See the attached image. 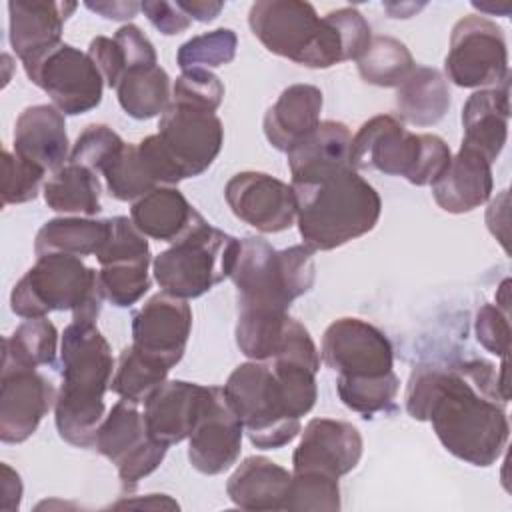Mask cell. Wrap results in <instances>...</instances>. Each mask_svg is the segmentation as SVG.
Instances as JSON below:
<instances>
[{"label":"cell","instance_id":"obj_48","mask_svg":"<svg viewBox=\"0 0 512 512\" xmlns=\"http://www.w3.org/2000/svg\"><path fill=\"white\" fill-rule=\"evenodd\" d=\"M114 40L118 42L124 60L126 72L140 66H156V50L152 42L144 36V32L134 24H124L116 30Z\"/></svg>","mask_w":512,"mask_h":512},{"label":"cell","instance_id":"obj_10","mask_svg":"<svg viewBox=\"0 0 512 512\" xmlns=\"http://www.w3.org/2000/svg\"><path fill=\"white\" fill-rule=\"evenodd\" d=\"M450 82L460 88H494L508 82V50L502 28L490 18H460L450 34L444 60Z\"/></svg>","mask_w":512,"mask_h":512},{"label":"cell","instance_id":"obj_50","mask_svg":"<svg viewBox=\"0 0 512 512\" xmlns=\"http://www.w3.org/2000/svg\"><path fill=\"white\" fill-rule=\"evenodd\" d=\"M2 510L14 512L20 508L22 500V480L16 470H12L8 464H2Z\"/></svg>","mask_w":512,"mask_h":512},{"label":"cell","instance_id":"obj_52","mask_svg":"<svg viewBox=\"0 0 512 512\" xmlns=\"http://www.w3.org/2000/svg\"><path fill=\"white\" fill-rule=\"evenodd\" d=\"M178 6L198 22H212L224 8L222 2L212 0H178Z\"/></svg>","mask_w":512,"mask_h":512},{"label":"cell","instance_id":"obj_44","mask_svg":"<svg viewBox=\"0 0 512 512\" xmlns=\"http://www.w3.org/2000/svg\"><path fill=\"white\" fill-rule=\"evenodd\" d=\"M224 98V84L216 74L204 68L182 70L172 86V102L216 112Z\"/></svg>","mask_w":512,"mask_h":512},{"label":"cell","instance_id":"obj_16","mask_svg":"<svg viewBox=\"0 0 512 512\" xmlns=\"http://www.w3.org/2000/svg\"><path fill=\"white\" fill-rule=\"evenodd\" d=\"M224 198L236 218L264 234L284 232L296 220L292 186L264 172L234 174L224 186Z\"/></svg>","mask_w":512,"mask_h":512},{"label":"cell","instance_id":"obj_8","mask_svg":"<svg viewBox=\"0 0 512 512\" xmlns=\"http://www.w3.org/2000/svg\"><path fill=\"white\" fill-rule=\"evenodd\" d=\"M102 300L98 272L82 258L44 254L12 288L10 308L24 320L70 310L74 322L96 324Z\"/></svg>","mask_w":512,"mask_h":512},{"label":"cell","instance_id":"obj_22","mask_svg":"<svg viewBox=\"0 0 512 512\" xmlns=\"http://www.w3.org/2000/svg\"><path fill=\"white\" fill-rule=\"evenodd\" d=\"M14 154L56 172L70 158L64 114L54 104H36L20 112L14 124Z\"/></svg>","mask_w":512,"mask_h":512},{"label":"cell","instance_id":"obj_25","mask_svg":"<svg viewBox=\"0 0 512 512\" xmlns=\"http://www.w3.org/2000/svg\"><path fill=\"white\" fill-rule=\"evenodd\" d=\"M322 92L312 84H292L264 114L266 140L280 152L292 150L320 124Z\"/></svg>","mask_w":512,"mask_h":512},{"label":"cell","instance_id":"obj_27","mask_svg":"<svg viewBox=\"0 0 512 512\" xmlns=\"http://www.w3.org/2000/svg\"><path fill=\"white\" fill-rule=\"evenodd\" d=\"M292 474L264 456L244 458L226 482L234 506L244 510H286Z\"/></svg>","mask_w":512,"mask_h":512},{"label":"cell","instance_id":"obj_21","mask_svg":"<svg viewBox=\"0 0 512 512\" xmlns=\"http://www.w3.org/2000/svg\"><path fill=\"white\" fill-rule=\"evenodd\" d=\"M210 386L164 380L144 402V418L154 440L172 446L186 440L204 408Z\"/></svg>","mask_w":512,"mask_h":512},{"label":"cell","instance_id":"obj_20","mask_svg":"<svg viewBox=\"0 0 512 512\" xmlns=\"http://www.w3.org/2000/svg\"><path fill=\"white\" fill-rule=\"evenodd\" d=\"M76 10V2L52 0H12L10 46L24 66L36 62L62 42V28Z\"/></svg>","mask_w":512,"mask_h":512},{"label":"cell","instance_id":"obj_24","mask_svg":"<svg viewBox=\"0 0 512 512\" xmlns=\"http://www.w3.org/2000/svg\"><path fill=\"white\" fill-rule=\"evenodd\" d=\"M510 120V88L508 82L476 90L462 108V146L480 152L494 162L508 138Z\"/></svg>","mask_w":512,"mask_h":512},{"label":"cell","instance_id":"obj_28","mask_svg":"<svg viewBox=\"0 0 512 512\" xmlns=\"http://www.w3.org/2000/svg\"><path fill=\"white\" fill-rule=\"evenodd\" d=\"M450 108V88L440 70L414 66L396 90L398 116L414 126L440 122Z\"/></svg>","mask_w":512,"mask_h":512},{"label":"cell","instance_id":"obj_1","mask_svg":"<svg viewBox=\"0 0 512 512\" xmlns=\"http://www.w3.org/2000/svg\"><path fill=\"white\" fill-rule=\"evenodd\" d=\"M406 412L428 420L442 446L472 466L494 464L508 442L506 360L422 364L406 384Z\"/></svg>","mask_w":512,"mask_h":512},{"label":"cell","instance_id":"obj_11","mask_svg":"<svg viewBox=\"0 0 512 512\" xmlns=\"http://www.w3.org/2000/svg\"><path fill=\"white\" fill-rule=\"evenodd\" d=\"M94 448L108 458L124 488L132 490L144 476L152 474L164 460L168 446L154 440L138 402L118 400L100 422Z\"/></svg>","mask_w":512,"mask_h":512},{"label":"cell","instance_id":"obj_53","mask_svg":"<svg viewBox=\"0 0 512 512\" xmlns=\"http://www.w3.org/2000/svg\"><path fill=\"white\" fill-rule=\"evenodd\" d=\"M114 508H176L178 510V502H174L170 496H164V494H148L140 500H120L116 504H112Z\"/></svg>","mask_w":512,"mask_h":512},{"label":"cell","instance_id":"obj_5","mask_svg":"<svg viewBox=\"0 0 512 512\" xmlns=\"http://www.w3.org/2000/svg\"><path fill=\"white\" fill-rule=\"evenodd\" d=\"M62 386L54 404L60 438L92 448L104 420V392L110 388L114 358L108 340L90 322L68 324L60 344Z\"/></svg>","mask_w":512,"mask_h":512},{"label":"cell","instance_id":"obj_36","mask_svg":"<svg viewBox=\"0 0 512 512\" xmlns=\"http://www.w3.org/2000/svg\"><path fill=\"white\" fill-rule=\"evenodd\" d=\"M168 372L166 366L146 358L130 344L118 356L110 390L120 398L142 404L166 380Z\"/></svg>","mask_w":512,"mask_h":512},{"label":"cell","instance_id":"obj_19","mask_svg":"<svg viewBox=\"0 0 512 512\" xmlns=\"http://www.w3.org/2000/svg\"><path fill=\"white\" fill-rule=\"evenodd\" d=\"M362 458V436L344 420L312 418L292 456V472H318L340 478Z\"/></svg>","mask_w":512,"mask_h":512},{"label":"cell","instance_id":"obj_43","mask_svg":"<svg viewBox=\"0 0 512 512\" xmlns=\"http://www.w3.org/2000/svg\"><path fill=\"white\" fill-rule=\"evenodd\" d=\"M46 170L4 150L2 154V204H24L38 196Z\"/></svg>","mask_w":512,"mask_h":512},{"label":"cell","instance_id":"obj_39","mask_svg":"<svg viewBox=\"0 0 512 512\" xmlns=\"http://www.w3.org/2000/svg\"><path fill=\"white\" fill-rule=\"evenodd\" d=\"M102 174L106 178L110 196L122 202H134L150 190L158 188L136 144H124V148L114 156Z\"/></svg>","mask_w":512,"mask_h":512},{"label":"cell","instance_id":"obj_17","mask_svg":"<svg viewBox=\"0 0 512 512\" xmlns=\"http://www.w3.org/2000/svg\"><path fill=\"white\" fill-rule=\"evenodd\" d=\"M244 424L230 408L224 390L210 386L204 408L188 436L190 464L208 476L226 472L242 450Z\"/></svg>","mask_w":512,"mask_h":512},{"label":"cell","instance_id":"obj_46","mask_svg":"<svg viewBox=\"0 0 512 512\" xmlns=\"http://www.w3.org/2000/svg\"><path fill=\"white\" fill-rule=\"evenodd\" d=\"M474 334L478 344L486 348L490 354H496L502 360L508 358V352H510L508 312H504L494 304H482L476 312Z\"/></svg>","mask_w":512,"mask_h":512},{"label":"cell","instance_id":"obj_3","mask_svg":"<svg viewBox=\"0 0 512 512\" xmlns=\"http://www.w3.org/2000/svg\"><path fill=\"white\" fill-rule=\"evenodd\" d=\"M248 24L262 46L308 68H330L358 60L372 42V30L356 8H338L318 16L310 2L258 0Z\"/></svg>","mask_w":512,"mask_h":512},{"label":"cell","instance_id":"obj_12","mask_svg":"<svg viewBox=\"0 0 512 512\" xmlns=\"http://www.w3.org/2000/svg\"><path fill=\"white\" fill-rule=\"evenodd\" d=\"M24 72L64 116L86 114L102 102L104 78L100 70L88 54L66 42L24 66Z\"/></svg>","mask_w":512,"mask_h":512},{"label":"cell","instance_id":"obj_23","mask_svg":"<svg viewBox=\"0 0 512 512\" xmlns=\"http://www.w3.org/2000/svg\"><path fill=\"white\" fill-rule=\"evenodd\" d=\"M430 186L432 196L442 210L450 214L472 212L492 196V162L480 152L460 146L448 168Z\"/></svg>","mask_w":512,"mask_h":512},{"label":"cell","instance_id":"obj_42","mask_svg":"<svg viewBox=\"0 0 512 512\" xmlns=\"http://www.w3.org/2000/svg\"><path fill=\"white\" fill-rule=\"evenodd\" d=\"M124 140L106 124H90L86 126L72 150L68 162L90 168L92 172H104V168L114 160V156L124 148Z\"/></svg>","mask_w":512,"mask_h":512},{"label":"cell","instance_id":"obj_4","mask_svg":"<svg viewBox=\"0 0 512 512\" xmlns=\"http://www.w3.org/2000/svg\"><path fill=\"white\" fill-rule=\"evenodd\" d=\"M298 232L308 248L334 250L368 234L382 200L350 164L320 166L292 176Z\"/></svg>","mask_w":512,"mask_h":512},{"label":"cell","instance_id":"obj_7","mask_svg":"<svg viewBox=\"0 0 512 512\" xmlns=\"http://www.w3.org/2000/svg\"><path fill=\"white\" fill-rule=\"evenodd\" d=\"M350 166L402 176L414 186L434 184L452 160L450 146L436 134H414L404 124L380 114L366 120L352 136Z\"/></svg>","mask_w":512,"mask_h":512},{"label":"cell","instance_id":"obj_6","mask_svg":"<svg viewBox=\"0 0 512 512\" xmlns=\"http://www.w3.org/2000/svg\"><path fill=\"white\" fill-rule=\"evenodd\" d=\"M230 278L238 310L288 312L290 304L314 286V250L306 244L274 250L264 238L246 236L240 240Z\"/></svg>","mask_w":512,"mask_h":512},{"label":"cell","instance_id":"obj_32","mask_svg":"<svg viewBox=\"0 0 512 512\" xmlns=\"http://www.w3.org/2000/svg\"><path fill=\"white\" fill-rule=\"evenodd\" d=\"M352 132L344 122L324 120L302 142L286 152L288 168L292 176L308 172L320 166L350 164Z\"/></svg>","mask_w":512,"mask_h":512},{"label":"cell","instance_id":"obj_30","mask_svg":"<svg viewBox=\"0 0 512 512\" xmlns=\"http://www.w3.org/2000/svg\"><path fill=\"white\" fill-rule=\"evenodd\" d=\"M108 236V218H54L48 220L36 234L34 252L44 254H70V256H90L100 250Z\"/></svg>","mask_w":512,"mask_h":512},{"label":"cell","instance_id":"obj_9","mask_svg":"<svg viewBox=\"0 0 512 512\" xmlns=\"http://www.w3.org/2000/svg\"><path fill=\"white\" fill-rule=\"evenodd\" d=\"M238 250V238L202 220L182 240L154 256V278L172 296L198 298L230 278Z\"/></svg>","mask_w":512,"mask_h":512},{"label":"cell","instance_id":"obj_41","mask_svg":"<svg viewBox=\"0 0 512 512\" xmlns=\"http://www.w3.org/2000/svg\"><path fill=\"white\" fill-rule=\"evenodd\" d=\"M286 510H340L338 478L318 472H292Z\"/></svg>","mask_w":512,"mask_h":512},{"label":"cell","instance_id":"obj_13","mask_svg":"<svg viewBox=\"0 0 512 512\" xmlns=\"http://www.w3.org/2000/svg\"><path fill=\"white\" fill-rule=\"evenodd\" d=\"M158 142L180 180L204 174L224 142V128L216 114L172 102L160 114Z\"/></svg>","mask_w":512,"mask_h":512},{"label":"cell","instance_id":"obj_29","mask_svg":"<svg viewBox=\"0 0 512 512\" xmlns=\"http://www.w3.org/2000/svg\"><path fill=\"white\" fill-rule=\"evenodd\" d=\"M100 180L98 174L80 164H64L42 188L48 208L64 214L94 216L102 210L100 204Z\"/></svg>","mask_w":512,"mask_h":512},{"label":"cell","instance_id":"obj_51","mask_svg":"<svg viewBox=\"0 0 512 512\" xmlns=\"http://www.w3.org/2000/svg\"><path fill=\"white\" fill-rule=\"evenodd\" d=\"M86 8L108 20H130L138 14V2H86Z\"/></svg>","mask_w":512,"mask_h":512},{"label":"cell","instance_id":"obj_31","mask_svg":"<svg viewBox=\"0 0 512 512\" xmlns=\"http://www.w3.org/2000/svg\"><path fill=\"white\" fill-rule=\"evenodd\" d=\"M114 90L122 110L136 120H150L162 114L172 100L170 78L158 64L132 68Z\"/></svg>","mask_w":512,"mask_h":512},{"label":"cell","instance_id":"obj_37","mask_svg":"<svg viewBox=\"0 0 512 512\" xmlns=\"http://www.w3.org/2000/svg\"><path fill=\"white\" fill-rule=\"evenodd\" d=\"M152 258L116 260L98 270V284L104 300L118 308L136 304L150 288V266Z\"/></svg>","mask_w":512,"mask_h":512},{"label":"cell","instance_id":"obj_18","mask_svg":"<svg viewBox=\"0 0 512 512\" xmlns=\"http://www.w3.org/2000/svg\"><path fill=\"white\" fill-rule=\"evenodd\" d=\"M50 378L34 368H2L0 380V440L20 444L28 440L42 418L56 404Z\"/></svg>","mask_w":512,"mask_h":512},{"label":"cell","instance_id":"obj_2","mask_svg":"<svg viewBox=\"0 0 512 512\" xmlns=\"http://www.w3.org/2000/svg\"><path fill=\"white\" fill-rule=\"evenodd\" d=\"M222 390L248 440L262 450L290 444L300 432V418L318 398L316 370L286 358L244 362Z\"/></svg>","mask_w":512,"mask_h":512},{"label":"cell","instance_id":"obj_15","mask_svg":"<svg viewBox=\"0 0 512 512\" xmlns=\"http://www.w3.org/2000/svg\"><path fill=\"white\" fill-rule=\"evenodd\" d=\"M192 330V308L184 298L158 292L132 316V346L172 370L184 356Z\"/></svg>","mask_w":512,"mask_h":512},{"label":"cell","instance_id":"obj_40","mask_svg":"<svg viewBox=\"0 0 512 512\" xmlns=\"http://www.w3.org/2000/svg\"><path fill=\"white\" fill-rule=\"evenodd\" d=\"M238 48L236 32L230 28H216L186 40L176 52V64L182 70L190 68H218L234 60Z\"/></svg>","mask_w":512,"mask_h":512},{"label":"cell","instance_id":"obj_34","mask_svg":"<svg viewBox=\"0 0 512 512\" xmlns=\"http://www.w3.org/2000/svg\"><path fill=\"white\" fill-rule=\"evenodd\" d=\"M356 62L360 78L380 88H398L416 66L406 44L392 36H372L368 50Z\"/></svg>","mask_w":512,"mask_h":512},{"label":"cell","instance_id":"obj_45","mask_svg":"<svg viewBox=\"0 0 512 512\" xmlns=\"http://www.w3.org/2000/svg\"><path fill=\"white\" fill-rule=\"evenodd\" d=\"M136 258H152L146 236L126 216L108 218V236L96 252V260L100 262V266L112 264L116 260Z\"/></svg>","mask_w":512,"mask_h":512},{"label":"cell","instance_id":"obj_33","mask_svg":"<svg viewBox=\"0 0 512 512\" xmlns=\"http://www.w3.org/2000/svg\"><path fill=\"white\" fill-rule=\"evenodd\" d=\"M58 352V330L46 318H26L12 336L2 340V368L54 366Z\"/></svg>","mask_w":512,"mask_h":512},{"label":"cell","instance_id":"obj_35","mask_svg":"<svg viewBox=\"0 0 512 512\" xmlns=\"http://www.w3.org/2000/svg\"><path fill=\"white\" fill-rule=\"evenodd\" d=\"M288 312H254L238 310L236 320V344L250 360H270L278 354Z\"/></svg>","mask_w":512,"mask_h":512},{"label":"cell","instance_id":"obj_14","mask_svg":"<svg viewBox=\"0 0 512 512\" xmlns=\"http://www.w3.org/2000/svg\"><path fill=\"white\" fill-rule=\"evenodd\" d=\"M322 362L338 376L374 378L392 372V344L376 326L360 318H338L322 336Z\"/></svg>","mask_w":512,"mask_h":512},{"label":"cell","instance_id":"obj_47","mask_svg":"<svg viewBox=\"0 0 512 512\" xmlns=\"http://www.w3.org/2000/svg\"><path fill=\"white\" fill-rule=\"evenodd\" d=\"M86 54L92 58V62L100 70L104 84L110 88H116L122 76L126 74V60L118 42L114 38L96 36L92 38Z\"/></svg>","mask_w":512,"mask_h":512},{"label":"cell","instance_id":"obj_26","mask_svg":"<svg viewBox=\"0 0 512 512\" xmlns=\"http://www.w3.org/2000/svg\"><path fill=\"white\" fill-rule=\"evenodd\" d=\"M130 220L148 238L178 242L204 218L174 186H158L132 202Z\"/></svg>","mask_w":512,"mask_h":512},{"label":"cell","instance_id":"obj_38","mask_svg":"<svg viewBox=\"0 0 512 512\" xmlns=\"http://www.w3.org/2000/svg\"><path fill=\"white\" fill-rule=\"evenodd\" d=\"M336 390L346 408L362 414L364 418H370L376 412L392 408L394 398L400 390V380L394 370L374 378L338 376Z\"/></svg>","mask_w":512,"mask_h":512},{"label":"cell","instance_id":"obj_49","mask_svg":"<svg viewBox=\"0 0 512 512\" xmlns=\"http://www.w3.org/2000/svg\"><path fill=\"white\" fill-rule=\"evenodd\" d=\"M140 10L146 14L150 24L164 36H174L190 28L192 18L178 6V2H158L146 0L140 4Z\"/></svg>","mask_w":512,"mask_h":512}]
</instances>
